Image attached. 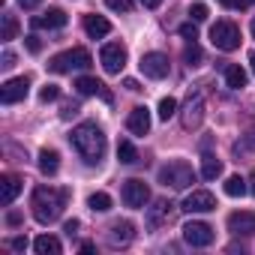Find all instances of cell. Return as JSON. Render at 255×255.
<instances>
[{
	"label": "cell",
	"instance_id": "6da1fadb",
	"mask_svg": "<svg viewBox=\"0 0 255 255\" xmlns=\"http://www.w3.org/2000/svg\"><path fill=\"white\" fill-rule=\"evenodd\" d=\"M69 144L78 150V156L84 159V162H90V165H96L102 156H105V147H108V141H105V132L99 129L96 123H78L75 129L69 132Z\"/></svg>",
	"mask_w": 255,
	"mask_h": 255
},
{
	"label": "cell",
	"instance_id": "836d02e7",
	"mask_svg": "<svg viewBox=\"0 0 255 255\" xmlns=\"http://www.w3.org/2000/svg\"><path fill=\"white\" fill-rule=\"evenodd\" d=\"M24 45H27V51H30V54H39V51H42V42H39V36H33V33H30V36H24Z\"/></svg>",
	"mask_w": 255,
	"mask_h": 255
},
{
	"label": "cell",
	"instance_id": "8d00e7d4",
	"mask_svg": "<svg viewBox=\"0 0 255 255\" xmlns=\"http://www.w3.org/2000/svg\"><path fill=\"white\" fill-rule=\"evenodd\" d=\"M219 3H222L225 9H243V6L249 3V0H219Z\"/></svg>",
	"mask_w": 255,
	"mask_h": 255
},
{
	"label": "cell",
	"instance_id": "52a82bcc",
	"mask_svg": "<svg viewBox=\"0 0 255 255\" xmlns=\"http://www.w3.org/2000/svg\"><path fill=\"white\" fill-rule=\"evenodd\" d=\"M126 45L123 42H108V45H102V51H99V63H102V69L108 72V75H117L123 66H126Z\"/></svg>",
	"mask_w": 255,
	"mask_h": 255
},
{
	"label": "cell",
	"instance_id": "74e56055",
	"mask_svg": "<svg viewBox=\"0 0 255 255\" xmlns=\"http://www.w3.org/2000/svg\"><path fill=\"white\" fill-rule=\"evenodd\" d=\"M9 246H12L15 252H24V249H27V237H12V240H9Z\"/></svg>",
	"mask_w": 255,
	"mask_h": 255
},
{
	"label": "cell",
	"instance_id": "60d3db41",
	"mask_svg": "<svg viewBox=\"0 0 255 255\" xmlns=\"http://www.w3.org/2000/svg\"><path fill=\"white\" fill-rule=\"evenodd\" d=\"M39 3H42V0H18V6H21V9H36Z\"/></svg>",
	"mask_w": 255,
	"mask_h": 255
},
{
	"label": "cell",
	"instance_id": "cb8c5ba5",
	"mask_svg": "<svg viewBox=\"0 0 255 255\" xmlns=\"http://www.w3.org/2000/svg\"><path fill=\"white\" fill-rule=\"evenodd\" d=\"M117 159L123 162V165H135L138 162V150H135V144L132 141H117Z\"/></svg>",
	"mask_w": 255,
	"mask_h": 255
},
{
	"label": "cell",
	"instance_id": "4fadbf2b",
	"mask_svg": "<svg viewBox=\"0 0 255 255\" xmlns=\"http://www.w3.org/2000/svg\"><path fill=\"white\" fill-rule=\"evenodd\" d=\"M228 231H231V234H243V237L255 234V213H249V210L231 213V216H228Z\"/></svg>",
	"mask_w": 255,
	"mask_h": 255
},
{
	"label": "cell",
	"instance_id": "30bf717a",
	"mask_svg": "<svg viewBox=\"0 0 255 255\" xmlns=\"http://www.w3.org/2000/svg\"><path fill=\"white\" fill-rule=\"evenodd\" d=\"M141 72L147 75V78H165L168 75V69H171V63H168V57L162 54V51H150V54H141Z\"/></svg>",
	"mask_w": 255,
	"mask_h": 255
},
{
	"label": "cell",
	"instance_id": "ab89813d",
	"mask_svg": "<svg viewBox=\"0 0 255 255\" xmlns=\"http://www.w3.org/2000/svg\"><path fill=\"white\" fill-rule=\"evenodd\" d=\"M63 231H66V234H75V231H78V219H66V222H63Z\"/></svg>",
	"mask_w": 255,
	"mask_h": 255
},
{
	"label": "cell",
	"instance_id": "7dc6e473",
	"mask_svg": "<svg viewBox=\"0 0 255 255\" xmlns=\"http://www.w3.org/2000/svg\"><path fill=\"white\" fill-rule=\"evenodd\" d=\"M249 30H252V39H255V18H252V24H249Z\"/></svg>",
	"mask_w": 255,
	"mask_h": 255
},
{
	"label": "cell",
	"instance_id": "7c38bea8",
	"mask_svg": "<svg viewBox=\"0 0 255 255\" xmlns=\"http://www.w3.org/2000/svg\"><path fill=\"white\" fill-rule=\"evenodd\" d=\"M126 129H129L132 135H147V132H150V111H147L144 105L132 108L129 117H126Z\"/></svg>",
	"mask_w": 255,
	"mask_h": 255
},
{
	"label": "cell",
	"instance_id": "ffe728a7",
	"mask_svg": "<svg viewBox=\"0 0 255 255\" xmlns=\"http://www.w3.org/2000/svg\"><path fill=\"white\" fill-rule=\"evenodd\" d=\"M18 192H21V180H18V177L9 174V177L0 180V204H6V207H9V204L18 198Z\"/></svg>",
	"mask_w": 255,
	"mask_h": 255
},
{
	"label": "cell",
	"instance_id": "e575fe53",
	"mask_svg": "<svg viewBox=\"0 0 255 255\" xmlns=\"http://www.w3.org/2000/svg\"><path fill=\"white\" fill-rule=\"evenodd\" d=\"M15 60H18V57H15V51H9V48H6V51H3V57H0V66H3V69H12V66H15Z\"/></svg>",
	"mask_w": 255,
	"mask_h": 255
},
{
	"label": "cell",
	"instance_id": "d6986e66",
	"mask_svg": "<svg viewBox=\"0 0 255 255\" xmlns=\"http://www.w3.org/2000/svg\"><path fill=\"white\" fill-rule=\"evenodd\" d=\"M171 207H174V204H168V201H156L153 207H147V228H150V231H156L162 222H168Z\"/></svg>",
	"mask_w": 255,
	"mask_h": 255
},
{
	"label": "cell",
	"instance_id": "ba28073f",
	"mask_svg": "<svg viewBox=\"0 0 255 255\" xmlns=\"http://www.w3.org/2000/svg\"><path fill=\"white\" fill-rule=\"evenodd\" d=\"M180 231H183V240H186L189 246H195V249H201V246H210V243H213V228H210L207 222L192 219V222H186Z\"/></svg>",
	"mask_w": 255,
	"mask_h": 255
},
{
	"label": "cell",
	"instance_id": "7bdbcfd3",
	"mask_svg": "<svg viewBox=\"0 0 255 255\" xmlns=\"http://www.w3.org/2000/svg\"><path fill=\"white\" fill-rule=\"evenodd\" d=\"M138 3H141L144 9H159V3H162V0H138Z\"/></svg>",
	"mask_w": 255,
	"mask_h": 255
},
{
	"label": "cell",
	"instance_id": "44dd1931",
	"mask_svg": "<svg viewBox=\"0 0 255 255\" xmlns=\"http://www.w3.org/2000/svg\"><path fill=\"white\" fill-rule=\"evenodd\" d=\"M33 249H36L39 255H60V240H57L54 234H39V237L33 240Z\"/></svg>",
	"mask_w": 255,
	"mask_h": 255
},
{
	"label": "cell",
	"instance_id": "ac0fdd59",
	"mask_svg": "<svg viewBox=\"0 0 255 255\" xmlns=\"http://www.w3.org/2000/svg\"><path fill=\"white\" fill-rule=\"evenodd\" d=\"M84 30H87L90 39H102V36L111 33V21L102 18V15H84Z\"/></svg>",
	"mask_w": 255,
	"mask_h": 255
},
{
	"label": "cell",
	"instance_id": "9a60e30c",
	"mask_svg": "<svg viewBox=\"0 0 255 255\" xmlns=\"http://www.w3.org/2000/svg\"><path fill=\"white\" fill-rule=\"evenodd\" d=\"M132 237H135V225L126 222V219H123V222H114V225L108 228V243H111V246H126Z\"/></svg>",
	"mask_w": 255,
	"mask_h": 255
},
{
	"label": "cell",
	"instance_id": "5bb4252c",
	"mask_svg": "<svg viewBox=\"0 0 255 255\" xmlns=\"http://www.w3.org/2000/svg\"><path fill=\"white\" fill-rule=\"evenodd\" d=\"M201 120H204V93H195V96H189V102H186L183 126H186V129H192V126H198Z\"/></svg>",
	"mask_w": 255,
	"mask_h": 255
},
{
	"label": "cell",
	"instance_id": "8fae6325",
	"mask_svg": "<svg viewBox=\"0 0 255 255\" xmlns=\"http://www.w3.org/2000/svg\"><path fill=\"white\" fill-rule=\"evenodd\" d=\"M30 90V78L21 75V78H9L3 87H0V99H3V105H12V102H21Z\"/></svg>",
	"mask_w": 255,
	"mask_h": 255
},
{
	"label": "cell",
	"instance_id": "4316f807",
	"mask_svg": "<svg viewBox=\"0 0 255 255\" xmlns=\"http://www.w3.org/2000/svg\"><path fill=\"white\" fill-rule=\"evenodd\" d=\"M87 207H90L93 213H105V210H111V195H108V192H93V195L87 198Z\"/></svg>",
	"mask_w": 255,
	"mask_h": 255
},
{
	"label": "cell",
	"instance_id": "d6a6232c",
	"mask_svg": "<svg viewBox=\"0 0 255 255\" xmlns=\"http://www.w3.org/2000/svg\"><path fill=\"white\" fill-rule=\"evenodd\" d=\"M189 15H192V21H204V18H207V6H204V3H192Z\"/></svg>",
	"mask_w": 255,
	"mask_h": 255
},
{
	"label": "cell",
	"instance_id": "b9f144b4",
	"mask_svg": "<svg viewBox=\"0 0 255 255\" xmlns=\"http://www.w3.org/2000/svg\"><path fill=\"white\" fill-rule=\"evenodd\" d=\"M123 87H126V90H132V93H135V90H141L135 78H123Z\"/></svg>",
	"mask_w": 255,
	"mask_h": 255
},
{
	"label": "cell",
	"instance_id": "f546056e",
	"mask_svg": "<svg viewBox=\"0 0 255 255\" xmlns=\"http://www.w3.org/2000/svg\"><path fill=\"white\" fill-rule=\"evenodd\" d=\"M174 114H177V102H174L171 96L159 99V120H165V123H168V120H171Z\"/></svg>",
	"mask_w": 255,
	"mask_h": 255
},
{
	"label": "cell",
	"instance_id": "f35d334b",
	"mask_svg": "<svg viewBox=\"0 0 255 255\" xmlns=\"http://www.w3.org/2000/svg\"><path fill=\"white\" fill-rule=\"evenodd\" d=\"M249 147H255V132H249L243 138V144H237V150H249Z\"/></svg>",
	"mask_w": 255,
	"mask_h": 255
},
{
	"label": "cell",
	"instance_id": "e0dca14e",
	"mask_svg": "<svg viewBox=\"0 0 255 255\" xmlns=\"http://www.w3.org/2000/svg\"><path fill=\"white\" fill-rule=\"evenodd\" d=\"M75 90H78L81 96L102 93V99H105V102H111V93L105 90V84H102V81H96V78H90V75H81V78H75Z\"/></svg>",
	"mask_w": 255,
	"mask_h": 255
},
{
	"label": "cell",
	"instance_id": "f1b7e54d",
	"mask_svg": "<svg viewBox=\"0 0 255 255\" xmlns=\"http://www.w3.org/2000/svg\"><path fill=\"white\" fill-rule=\"evenodd\" d=\"M183 60H186V66H198V63L204 60V54H201L198 42H189V45L183 48Z\"/></svg>",
	"mask_w": 255,
	"mask_h": 255
},
{
	"label": "cell",
	"instance_id": "83f0119b",
	"mask_svg": "<svg viewBox=\"0 0 255 255\" xmlns=\"http://www.w3.org/2000/svg\"><path fill=\"white\" fill-rule=\"evenodd\" d=\"M15 33H18V21H15V15H3V30H0V39H3V42H12Z\"/></svg>",
	"mask_w": 255,
	"mask_h": 255
},
{
	"label": "cell",
	"instance_id": "3957f363",
	"mask_svg": "<svg viewBox=\"0 0 255 255\" xmlns=\"http://www.w3.org/2000/svg\"><path fill=\"white\" fill-rule=\"evenodd\" d=\"M159 183L162 186H171V189H186V186L195 183V171H192L189 162L174 159V162H168V165L159 168Z\"/></svg>",
	"mask_w": 255,
	"mask_h": 255
},
{
	"label": "cell",
	"instance_id": "4dcf8cb0",
	"mask_svg": "<svg viewBox=\"0 0 255 255\" xmlns=\"http://www.w3.org/2000/svg\"><path fill=\"white\" fill-rule=\"evenodd\" d=\"M105 6L114 12H132V0H105Z\"/></svg>",
	"mask_w": 255,
	"mask_h": 255
},
{
	"label": "cell",
	"instance_id": "7a4b0ae2",
	"mask_svg": "<svg viewBox=\"0 0 255 255\" xmlns=\"http://www.w3.org/2000/svg\"><path fill=\"white\" fill-rule=\"evenodd\" d=\"M66 198H69V189H54V186H36L33 189V198H30V207H33V219L42 222V225H51L63 207H66Z\"/></svg>",
	"mask_w": 255,
	"mask_h": 255
},
{
	"label": "cell",
	"instance_id": "f6af8a7d",
	"mask_svg": "<svg viewBox=\"0 0 255 255\" xmlns=\"http://www.w3.org/2000/svg\"><path fill=\"white\" fill-rule=\"evenodd\" d=\"M249 192L255 195V168H252V174H249Z\"/></svg>",
	"mask_w": 255,
	"mask_h": 255
},
{
	"label": "cell",
	"instance_id": "9c48e42d",
	"mask_svg": "<svg viewBox=\"0 0 255 255\" xmlns=\"http://www.w3.org/2000/svg\"><path fill=\"white\" fill-rule=\"evenodd\" d=\"M180 210H186V213H210V210H216V198H213V192H207V189H192V192L183 198Z\"/></svg>",
	"mask_w": 255,
	"mask_h": 255
},
{
	"label": "cell",
	"instance_id": "7402d4cb",
	"mask_svg": "<svg viewBox=\"0 0 255 255\" xmlns=\"http://www.w3.org/2000/svg\"><path fill=\"white\" fill-rule=\"evenodd\" d=\"M225 84H228L231 90H240V87H246V69H243V66H237V63L225 66Z\"/></svg>",
	"mask_w": 255,
	"mask_h": 255
},
{
	"label": "cell",
	"instance_id": "ee69618b",
	"mask_svg": "<svg viewBox=\"0 0 255 255\" xmlns=\"http://www.w3.org/2000/svg\"><path fill=\"white\" fill-rule=\"evenodd\" d=\"M6 222H9V225H18V222H21V213H15V210H12V213L6 216Z\"/></svg>",
	"mask_w": 255,
	"mask_h": 255
},
{
	"label": "cell",
	"instance_id": "1f68e13d",
	"mask_svg": "<svg viewBox=\"0 0 255 255\" xmlns=\"http://www.w3.org/2000/svg\"><path fill=\"white\" fill-rule=\"evenodd\" d=\"M57 96H60V87H57V84H45V87L39 90V99H42V102H51V99H57Z\"/></svg>",
	"mask_w": 255,
	"mask_h": 255
},
{
	"label": "cell",
	"instance_id": "603a6c76",
	"mask_svg": "<svg viewBox=\"0 0 255 255\" xmlns=\"http://www.w3.org/2000/svg\"><path fill=\"white\" fill-rule=\"evenodd\" d=\"M57 168H60V153L45 147V150L39 153V171H42V174H57Z\"/></svg>",
	"mask_w": 255,
	"mask_h": 255
},
{
	"label": "cell",
	"instance_id": "8992f818",
	"mask_svg": "<svg viewBox=\"0 0 255 255\" xmlns=\"http://www.w3.org/2000/svg\"><path fill=\"white\" fill-rule=\"evenodd\" d=\"M120 198H123V204H126V207L138 210V207H144V204L150 201V189H147V183H144V180L132 177V180H123Z\"/></svg>",
	"mask_w": 255,
	"mask_h": 255
},
{
	"label": "cell",
	"instance_id": "d590c367",
	"mask_svg": "<svg viewBox=\"0 0 255 255\" xmlns=\"http://www.w3.org/2000/svg\"><path fill=\"white\" fill-rule=\"evenodd\" d=\"M180 36H186L189 42H195V39H198V30H195V24H192V21H189V24H183V27H180Z\"/></svg>",
	"mask_w": 255,
	"mask_h": 255
},
{
	"label": "cell",
	"instance_id": "2e32d148",
	"mask_svg": "<svg viewBox=\"0 0 255 255\" xmlns=\"http://www.w3.org/2000/svg\"><path fill=\"white\" fill-rule=\"evenodd\" d=\"M66 24V12L63 9H57V6H51V9H45L42 15H33V27H45V30H57V27H63Z\"/></svg>",
	"mask_w": 255,
	"mask_h": 255
},
{
	"label": "cell",
	"instance_id": "5b68a950",
	"mask_svg": "<svg viewBox=\"0 0 255 255\" xmlns=\"http://www.w3.org/2000/svg\"><path fill=\"white\" fill-rule=\"evenodd\" d=\"M210 42L219 51H234V48H240V27L234 21H216L210 27Z\"/></svg>",
	"mask_w": 255,
	"mask_h": 255
},
{
	"label": "cell",
	"instance_id": "484cf974",
	"mask_svg": "<svg viewBox=\"0 0 255 255\" xmlns=\"http://www.w3.org/2000/svg\"><path fill=\"white\" fill-rule=\"evenodd\" d=\"M246 183H249V180H243L240 174H231V177L225 180V195H231V198H243L246 189H249Z\"/></svg>",
	"mask_w": 255,
	"mask_h": 255
},
{
	"label": "cell",
	"instance_id": "bcb514c9",
	"mask_svg": "<svg viewBox=\"0 0 255 255\" xmlns=\"http://www.w3.org/2000/svg\"><path fill=\"white\" fill-rule=\"evenodd\" d=\"M249 66H252V72H255V51L249 54Z\"/></svg>",
	"mask_w": 255,
	"mask_h": 255
},
{
	"label": "cell",
	"instance_id": "d4e9b609",
	"mask_svg": "<svg viewBox=\"0 0 255 255\" xmlns=\"http://www.w3.org/2000/svg\"><path fill=\"white\" fill-rule=\"evenodd\" d=\"M219 174H222V162L207 153V156L201 159V177H204V180H216Z\"/></svg>",
	"mask_w": 255,
	"mask_h": 255
},
{
	"label": "cell",
	"instance_id": "277c9868",
	"mask_svg": "<svg viewBox=\"0 0 255 255\" xmlns=\"http://www.w3.org/2000/svg\"><path fill=\"white\" fill-rule=\"evenodd\" d=\"M90 63H93V57H90L87 48H69V51L54 54L51 63H48V69L57 72V75H63V72H72V69H87Z\"/></svg>",
	"mask_w": 255,
	"mask_h": 255
}]
</instances>
